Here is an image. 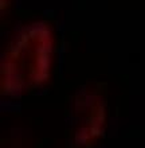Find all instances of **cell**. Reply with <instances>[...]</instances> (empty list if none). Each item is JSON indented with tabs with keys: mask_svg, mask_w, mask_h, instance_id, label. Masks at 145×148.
Here are the masks:
<instances>
[{
	"mask_svg": "<svg viewBox=\"0 0 145 148\" xmlns=\"http://www.w3.org/2000/svg\"><path fill=\"white\" fill-rule=\"evenodd\" d=\"M52 50L54 38L51 28L46 23L36 22L22 30L3 58V88L20 92L46 81Z\"/></svg>",
	"mask_w": 145,
	"mask_h": 148,
	"instance_id": "cell-1",
	"label": "cell"
}]
</instances>
